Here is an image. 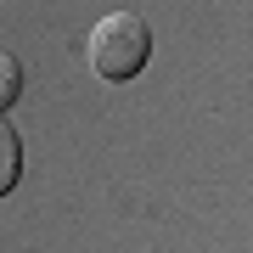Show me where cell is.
<instances>
[{
  "instance_id": "1",
  "label": "cell",
  "mask_w": 253,
  "mask_h": 253,
  "mask_svg": "<svg viewBox=\"0 0 253 253\" xmlns=\"http://www.w3.org/2000/svg\"><path fill=\"white\" fill-rule=\"evenodd\" d=\"M84 56H90V68L101 79H113V84L135 79L146 68V56H152V23H146L141 11H107V17L90 28Z\"/></svg>"
},
{
  "instance_id": "2",
  "label": "cell",
  "mask_w": 253,
  "mask_h": 253,
  "mask_svg": "<svg viewBox=\"0 0 253 253\" xmlns=\"http://www.w3.org/2000/svg\"><path fill=\"white\" fill-rule=\"evenodd\" d=\"M17 174H23V141H17V129L0 118V197L17 191Z\"/></svg>"
},
{
  "instance_id": "3",
  "label": "cell",
  "mask_w": 253,
  "mask_h": 253,
  "mask_svg": "<svg viewBox=\"0 0 253 253\" xmlns=\"http://www.w3.org/2000/svg\"><path fill=\"white\" fill-rule=\"evenodd\" d=\"M17 96H23V62L11 51H0V113H6Z\"/></svg>"
}]
</instances>
